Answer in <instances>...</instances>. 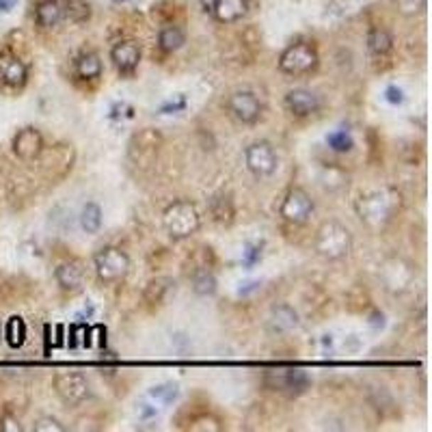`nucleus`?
<instances>
[{"label":"nucleus","instance_id":"f257e3e1","mask_svg":"<svg viewBox=\"0 0 432 432\" xmlns=\"http://www.w3.org/2000/svg\"><path fill=\"white\" fill-rule=\"evenodd\" d=\"M162 225L173 240H186L201 227V214L193 201L178 199L162 212Z\"/></svg>","mask_w":432,"mask_h":432},{"label":"nucleus","instance_id":"f03ea898","mask_svg":"<svg viewBox=\"0 0 432 432\" xmlns=\"http://www.w3.org/2000/svg\"><path fill=\"white\" fill-rule=\"evenodd\" d=\"M398 203H400V195L392 188H383V190H374L369 195H363L357 201V212L365 223L381 225L392 219Z\"/></svg>","mask_w":432,"mask_h":432},{"label":"nucleus","instance_id":"7ed1b4c3","mask_svg":"<svg viewBox=\"0 0 432 432\" xmlns=\"http://www.w3.org/2000/svg\"><path fill=\"white\" fill-rule=\"evenodd\" d=\"M315 251L324 257V259H342L350 253L352 249V236L350 230L338 221H329L324 223L318 234H315V242H313Z\"/></svg>","mask_w":432,"mask_h":432},{"label":"nucleus","instance_id":"20e7f679","mask_svg":"<svg viewBox=\"0 0 432 432\" xmlns=\"http://www.w3.org/2000/svg\"><path fill=\"white\" fill-rule=\"evenodd\" d=\"M264 381L270 389H275L288 398L303 396L311 385L309 374L301 367H294V365H277L273 369H266Z\"/></svg>","mask_w":432,"mask_h":432},{"label":"nucleus","instance_id":"39448f33","mask_svg":"<svg viewBox=\"0 0 432 432\" xmlns=\"http://www.w3.org/2000/svg\"><path fill=\"white\" fill-rule=\"evenodd\" d=\"M95 275L102 284H117L130 270V257L117 247H104L93 255Z\"/></svg>","mask_w":432,"mask_h":432},{"label":"nucleus","instance_id":"423d86ee","mask_svg":"<svg viewBox=\"0 0 432 432\" xmlns=\"http://www.w3.org/2000/svg\"><path fill=\"white\" fill-rule=\"evenodd\" d=\"M318 68V52L307 41H296L288 45L279 57V70L290 76H303Z\"/></svg>","mask_w":432,"mask_h":432},{"label":"nucleus","instance_id":"0eeeda50","mask_svg":"<svg viewBox=\"0 0 432 432\" xmlns=\"http://www.w3.org/2000/svg\"><path fill=\"white\" fill-rule=\"evenodd\" d=\"M52 385H54L57 396L70 406H80L82 402H87L91 398V385L80 372H72V369L59 372L54 376Z\"/></svg>","mask_w":432,"mask_h":432},{"label":"nucleus","instance_id":"6e6552de","mask_svg":"<svg viewBox=\"0 0 432 432\" xmlns=\"http://www.w3.org/2000/svg\"><path fill=\"white\" fill-rule=\"evenodd\" d=\"M244 162H247V169L255 178H266L277 171V153H275L273 145L266 141L251 143L244 149Z\"/></svg>","mask_w":432,"mask_h":432},{"label":"nucleus","instance_id":"1a4fd4ad","mask_svg":"<svg viewBox=\"0 0 432 432\" xmlns=\"http://www.w3.org/2000/svg\"><path fill=\"white\" fill-rule=\"evenodd\" d=\"M311 212H313V199L303 188H290L279 207V214L288 223H294V225H303L311 216Z\"/></svg>","mask_w":432,"mask_h":432},{"label":"nucleus","instance_id":"9d476101","mask_svg":"<svg viewBox=\"0 0 432 432\" xmlns=\"http://www.w3.org/2000/svg\"><path fill=\"white\" fill-rule=\"evenodd\" d=\"M227 111L240 124H255L261 115V102L253 91H236L227 99Z\"/></svg>","mask_w":432,"mask_h":432},{"label":"nucleus","instance_id":"9b49d317","mask_svg":"<svg viewBox=\"0 0 432 432\" xmlns=\"http://www.w3.org/2000/svg\"><path fill=\"white\" fill-rule=\"evenodd\" d=\"M286 108L296 117H309L320 111V97L311 89H292L286 95Z\"/></svg>","mask_w":432,"mask_h":432},{"label":"nucleus","instance_id":"f8f14e48","mask_svg":"<svg viewBox=\"0 0 432 432\" xmlns=\"http://www.w3.org/2000/svg\"><path fill=\"white\" fill-rule=\"evenodd\" d=\"M43 149V136L35 128H22L14 136V151L22 160H35Z\"/></svg>","mask_w":432,"mask_h":432},{"label":"nucleus","instance_id":"ddd939ff","mask_svg":"<svg viewBox=\"0 0 432 432\" xmlns=\"http://www.w3.org/2000/svg\"><path fill=\"white\" fill-rule=\"evenodd\" d=\"M28 78V70L24 61H20L16 54H0V82L7 87H24Z\"/></svg>","mask_w":432,"mask_h":432},{"label":"nucleus","instance_id":"4468645a","mask_svg":"<svg viewBox=\"0 0 432 432\" xmlns=\"http://www.w3.org/2000/svg\"><path fill=\"white\" fill-rule=\"evenodd\" d=\"M111 61L122 74H132L141 61V48L136 41H119L111 50Z\"/></svg>","mask_w":432,"mask_h":432},{"label":"nucleus","instance_id":"2eb2a0df","mask_svg":"<svg viewBox=\"0 0 432 432\" xmlns=\"http://www.w3.org/2000/svg\"><path fill=\"white\" fill-rule=\"evenodd\" d=\"M82 277H85V273L78 261H63L57 266V270H54V279H57V284L63 290H78L82 284Z\"/></svg>","mask_w":432,"mask_h":432},{"label":"nucleus","instance_id":"dca6fc26","mask_svg":"<svg viewBox=\"0 0 432 432\" xmlns=\"http://www.w3.org/2000/svg\"><path fill=\"white\" fill-rule=\"evenodd\" d=\"M212 14L223 24L238 22L247 14V0H219V3L214 5Z\"/></svg>","mask_w":432,"mask_h":432},{"label":"nucleus","instance_id":"f3484780","mask_svg":"<svg viewBox=\"0 0 432 432\" xmlns=\"http://www.w3.org/2000/svg\"><path fill=\"white\" fill-rule=\"evenodd\" d=\"M35 18H37L39 26L52 28L65 18V7H63V3H59V0H43V3L37 7Z\"/></svg>","mask_w":432,"mask_h":432},{"label":"nucleus","instance_id":"a211bd4d","mask_svg":"<svg viewBox=\"0 0 432 432\" xmlns=\"http://www.w3.org/2000/svg\"><path fill=\"white\" fill-rule=\"evenodd\" d=\"M76 74L82 80H95L102 74V61L95 52H82L76 59Z\"/></svg>","mask_w":432,"mask_h":432},{"label":"nucleus","instance_id":"6ab92c4d","mask_svg":"<svg viewBox=\"0 0 432 432\" xmlns=\"http://www.w3.org/2000/svg\"><path fill=\"white\" fill-rule=\"evenodd\" d=\"M186 43V35L180 26H165L158 35V45L165 52H176Z\"/></svg>","mask_w":432,"mask_h":432},{"label":"nucleus","instance_id":"aec40b11","mask_svg":"<svg viewBox=\"0 0 432 432\" xmlns=\"http://www.w3.org/2000/svg\"><path fill=\"white\" fill-rule=\"evenodd\" d=\"M80 227L87 234H97L102 230V207L95 201L85 203V207L80 212Z\"/></svg>","mask_w":432,"mask_h":432},{"label":"nucleus","instance_id":"412c9836","mask_svg":"<svg viewBox=\"0 0 432 432\" xmlns=\"http://www.w3.org/2000/svg\"><path fill=\"white\" fill-rule=\"evenodd\" d=\"M394 45V39L392 35L385 31V28H372L369 35H367V50L372 54H376V57H383V54H387Z\"/></svg>","mask_w":432,"mask_h":432},{"label":"nucleus","instance_id":"4be33fe9","mask_svg":"<svg viewBox=\"0 0 432 432\" xmlns=\"http://www.w3.org/2000/svg\"><path fill=\"white\" fill-rule=\"evenodd\" d=\"M5 338H7V344L11 348H22L24 346V342H26V322L20 315L9 318L7 329H5Z\"/></svg>","mask_w":432,"mask_h":432},{"label":"nucleus","instance_id":"5701e85b","mask_svg":"<svg viewBox=\"0 0 432 432\" xmlns=\"http://www.w3.org/2000/svg\"><path fill=\"white\" fill-rule=\"evenodd\" d=\"M296 324H298V315H296V311L292 307L281 305V307L275 309V313H273V329H277V331H290V329L296 327Z\"/></svg>","mask_w":432,"mask_h":432},{"label":"nucleus","instance_id":"b1692460","mask_svg":"<svg viewBox=\"0 0 432 432\" xmlns=\"http://www.w3.org/2000/svg\"><path fill=\"white\" fill-rule=\"evenodd\" d=\"M180 396V387L176 383H160V385H153L149 389V398H153L156 402H162V404H173Z\"/></svg>","mask_w":432,"mask_h":432},{"label":"nucleus","instance_id":"393cba45","mask_svg":"<svg viewBox=\"0 0 432 432\" xmlns=\"http://www.w3.org/2000/svg\"><path fill=\"white\" fill-rule=\"evenodd\" d=\"M327 145H329V149H333L338 153H346L355 147V141H352L350 132L342 128V130H333L327 134Z\"/></svg>","mask_w":432,"mask_h":432},{"label":"nucleus","instance_id":"a878e982","mask_svg":"<svg viewBox=\"0 0 432 432\" xmlns=\"http://www.w3.org/2000/svg\"><path fill=\"white\" fill-rule=\"evenodd\" d=\"M216 277L212 273H207V270H201V273H197L193 277V292L199 294V296H212L216 292Z\"/></svg>","mask_w":432,"mask_h":432},{"label":"nucleus","instance_id":"bb28decb","mask_svg":"<svg viewBox=\"0 0 432 432\" xmlns=\"http://www.w3.org/2000/svg\"><path fill=\"white\" fill-rule=\"evenodd\" d=\"M212 201L221 205V207L212 205V214H214V219H216V221H221V223H225V219H227V221H232V216H234V205H232V199L221 195V197H214Z\"/></svg>","mask_w":432,"mask_h":432},{"label":"nucleus","instance_id":"cd10ccee","mask_svg":"<svg viewBox=\"0 0 432 432\" xmlns=\"http://www.w3.org/2000/svg\"><path fill=\"white\" fill-rule=\"evenodd\" d=\"M261 253H264V244H259V242H249V244H244V251H242V266H244V268H253V266L261 259Z\"/></svg>","mask_w":432,"mask_h":432},{"label":"nucleus","instance_id":"c85d7f7f","mask_svg":"<svg viewBox=\"0 0 432 432\" xmlns=\"http://www.w3.org/2000/svg\"><path fill=\"white\" fill-rule=\"evenodd\" d=\"M33 428L37 432H65V426L54 417H39Z\"/></svg>","mask_w":432,"mask_h":432},{"label":"nucleus","instance_id":"c756f323","mask_svg":"<svg viewBox=\"0 0 432 432\" xmlns=\"http://www.w3.org/2000/svg\"><path fill=\"white\" fill-rule=\"evenodd\" d=\"M186 108V97L184 95H176V99H169L160 106V113L162 115H169V113H182Z\"/></svg>","mask_w":432,"mask_h":432},{"label":"nucleus","instance_id":"7c9ffc66","mask_svg":"<svg viewBox=\"0 0 432 432\" xmlns=\"http://www.w3.org/2000/svg\"><path fill=\"white\" fill-rule=\"evenodd\" d=\"M385 99H387L389 104L398 106V104L404 102V91H402L400 87H396V85H389V87L385 89Z\"/></svg>","mask_w":432,"mask_h":432},{"label":"nucleus","instance_id":"2f4dec72","mask_svg":"<svg viewBox=\"0 0 432 432\" xmlns=\"http://www.w3.org/2000/svg\"><path fill=\"white\" fill-rule=\"evenodd\" d=\"M16 5H18V0H0V11L9 14L11 9H16Z\"/></svg>","mask_w":432,"mask_h":432},{"label":"nucleus","instance_id":"473e14b6","mask_svg":"<svg viewBox=\"0 0 432 432\" xmlns=\"http://www.w3.org/2000/svg\"><path fill=\"white\" fill-rule=\"evenodd\" d=\"M199 3H201V7H203L205 11H210V14H212L214 5H216V3H219V0H199Z\"/></svg>","mask_w":432,"mask_h":432},{"label":"nucleus","instance_id":"72a5a7b5","mask_svg":"<svg viewBox=\"0 0 432 432\" xmlns=\"http://www.w3.org/2000/svg\"><path fill=\"white\" fill-rule=\"evenodd\" d=\"M247 288H240V294H249V292H253V290H257L259 288V284L257 281H253V284H244Z\"/></svg>","mask_w":432,"mask_h":432},{"label":"nucleus","instance_id":"f704fd0d","mask_svg":"<svg viewBox=\"0 0 432 432\" xmlns=\"http://www.w3.org/2000/svg\"><path fill=\"white\" fill-rule=\"evenodd\" d=\"M45 352H50V327L45 324Z\"/></svg>","mask_w":432,"mask_h":432},{"label":"nucleus","instance_id":"c9c22d12","mask_svg":"<svg viewBox=\"0 0 432 432\" xmlns=\"http://www.w3.org/2000/svg\"><path fill=\"white\" fill-rule=\"evenodd\" d=\"M117 3H124V0H117Z\"/></svg>","mask_w":432,"mask_h":432}]
</instances>
